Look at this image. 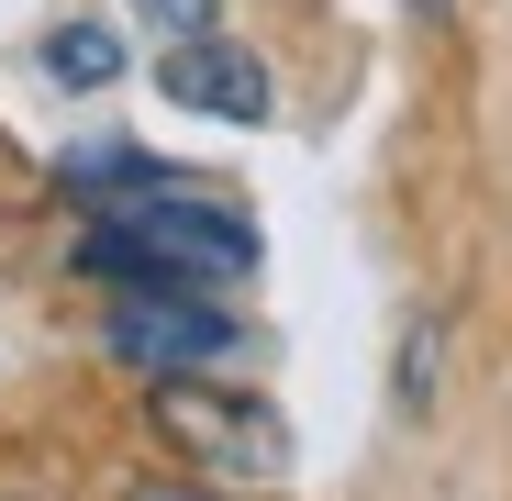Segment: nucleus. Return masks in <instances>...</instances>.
Returning a JSON list of instances; mask_svg holds the SVG:
<instances>
[{
  "label": "nucleus",
  "mask_w": 512,
  "mask_h": 501,
  "mask_svg": "<svg viewBox=\"0 0 512 501\" xmlns=\"http://www.w3.org/2000/svg\"><path fill=\"white\" fill-rule=\"evenodd\" d=\"M90 234H78V268L123 279V290H223L256 268V223L234 190L212 179H167V167H123L112 190H90Z\"/></svg>",
  "instance_id": "f257e3e1"
},
{
  "label": "nucleus",
  "mask_w": 512,
  "mask_h": 501,
  "mask_svg": "<svg viewBox=\"0 0 512 501\" xmlns=\"http://www.w3.org/2000/svg\"><path fill=\"white\" fill-rule=\"evenodd\" d=\"M101 346L134 368V379H201L223 357H245V323L212 301V290H123Z\"/></svg>",
  "instance_id": "f03ea898"
},
{
  "label": "nucleus",
  "mask_w": 512,
  "mask_h": 501,
  "mask_svg": "<svg viewBox=\"0 0 512 501\" xmlns=\"http://www.w3.org/2000/svg\"><path fill=\"white\" fill-rule=\"evenodd\" d=\"M156 435L201 468H223V479H279L290 468V424L245 390H212V379H156Z\"/></svg>",
  "instance_id": "7ed1b4c3"
},
{
  "label": "nucleus",
  "mask_w": 512,
  "mask_h": 501,
  "mask_svg": "<svg viewBox=\"0 0 512 501\" xmlns=\"http://www.w3.org/2000/svg\"><path fill=\"white\" fill-rule=\"evenodd\" d=\"M156 90L179 101V112H212V123H268V112H279V78L256 67L245 45H223V34L167 45V56H156Z\"/></svg>",
  "instance_id": "20e7f679"
},
{
  "label": "nucleus",
  "mask_w": 512,
  "mask_h": 501,
  "mask_svg": "<svg viewBox=\"0 0 512 501\" xmlns=\"http://www.w3.org/2000/svg\"><path fill=\"white\" fill-rule=\"evenodd\" d=\"M45 67H56V90H112V78H123V34L112 23H56L45 34Z\"/></svg>",
  "instance_id": "39448f33"
},
{
  "label": "nucleus",
  "mask_w": 512,
  "mask_h": 501,
  "mask_svg": "<svg viewBox=\"0 0 512 501\" xmlns=\"http://www.w3.org/2000/svg\"><path fill=\"white\" fill-rule=\"evenodd\" d=\"M435 368H446V323L412 312L401 323V412H435Z\"/></svg>",
  "instance_id": "423d86ee"
},
{
  "label": "nucleus",
  "mask_w": 512,
  "mask_h": 501,
  "mask_svg": "<svg viewBox=\"0 0 512 501\" xmlns=\"http://www.w3.org/2000/svg\"><path fill=\"white\" fill-rule=\"evenodd\" d=\"M123 12H134V23H156L167 45H190V34H212V23H223L212 0H123Z\"/></svg>",
  "instance_id": "0eeeda50"
},
{
  "label": "nucleus",
  "mask_w": 512,
  "mask_h": 501,
  "mask_svg": "<svg viewBox=\"0 0 512 501\" xmlns=\"http://www.w3.org/2000/svg\"><path fill=\"white\" fill-rule=\"evenodd\" d=\"M401 12H412V23H446V12H457V0H401Z\"/></svg>",
  "instance_id": "6e6552de"
},
{
  "label": "nucleus",
  "mask_w": 512,
  "mask_h": 501,
  "mask_svg": "<svg viewBox=\"0 0 512 501\" xmlns=\"http://www.w3.org/2000/svg\"><path fill=\"white\" fill-rule=\"evenodd\" d=\"M167 501H212V490H167Z\"/></svg>",
  "instance_id": "1a4fd4ad"
}]
</instances>
